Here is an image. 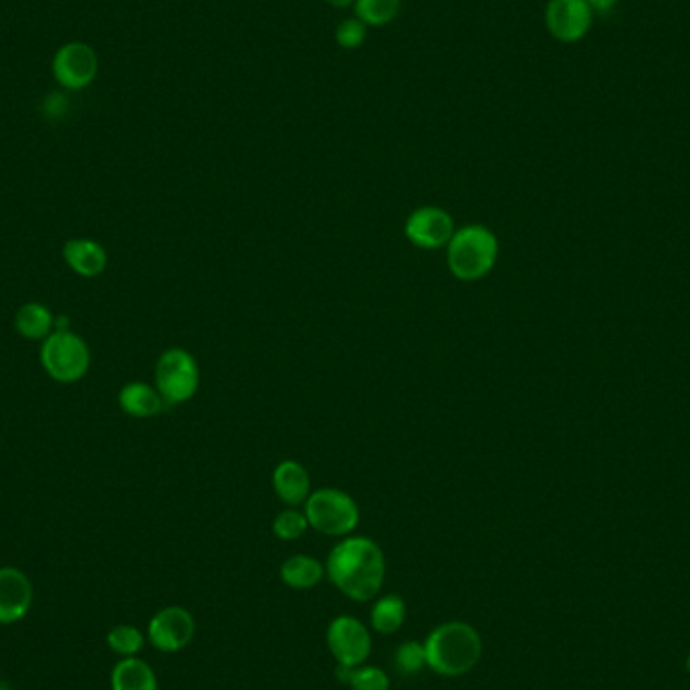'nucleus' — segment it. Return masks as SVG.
<instances>
[{
    "instance_id": "f257e3e1",
    "label": "nucleus",
    "mask_w": 690,
    "mask_h": 690,
    "mask_svg": "<svg viewBox=\"0 0 690 690\" xmlns=\"http://www.w3.org/2000/svg\"><path fill=\"white\" fill-rule=\"evenodd\" d=\"M325 576L353 602H369L380 593L386 560L380 545L369 537L348 536L329 551Z\"/></svg>"
},
{
    "instance_id": "f03ea898",
    "label": "nucleus",
    "mask_w": 690,
    "mask_h": 690,
    "mask_svg": "<svg viewBox=\"0 0 690 690\" xmlns=\"http://www.w3.org/2000/svg\"><path fill=\"white\" fill-rule=\"evenodd\" d=\"M426 666L440 677H463L482 656L480 635L466 622H447L424 640Z\"/></svg>"
},
{
    "instance_id": "7ed1b4c3",
    "label": "nucleus",
    "mask_w": 690,
    "mask_h": 690,
    "mask_svg": "<svg viewBox=\"0 0 690 690\" xmlns=\"http://www.w3.org/2000/svg\"><path fill=\"white\" fill-rule=\"evenodd\" d=\"M497 259L499 239L489 226H461L447 244V263L459 281H480L493 271Z\"/></svg>"
},
{
    "instance_id": "20e7f679",
    "label": "nucleus",
    "mask_w": 690,
    "mask_h": 690,
    "mask_svg": "<svg viewBox=\"0 0 690 690\" xmlns=\"http://www.w3.org/2000/svg\"><path fill=\"white\" fill-rule=\"evenodd\" d=\"M89 364V346L70 329H55L49 338L42 339L41 366L51 380L75 384L85 378Z\"/></svg>"
},
{
    "instance_id": "39448f33",
    "label": "nucleus",
    "mask_w": 690,
    "mask_h": 690,
    "mask_svg": "<svg viewBox=\"0 0 690 690\" xmlns=\"http://www.w3.org/2000/svg\"><path fill=\"white\" fill-rule=\"evenodd\" d=\"M310 527L329 537H348L360 523V507L352 494L341 489H317L305 501Z\"/></svg>"
},
{
    "instance_id": "423d86ee",
    "label": "nucleus",
    "mask_w": 690,
    "mask_h": 690,
    "mask_svg": "<svg viewBox=\"0 0 690 690\" xmlns=\"http://www.w3.org/2000/svg\"><path fill=\"white\" fill-rule=\"evenodd\" d=\"M155 388L166 406L190 402L200 388V367L195 355L183 348H170L155 362Z\"/></svg>"
},
{
    "instance_id": "0eeeda50",
    "label": "nucleus",
    "mask_w": 690,
    "mask_h": 690,
    "mask_svg": "<svg viewBox=\"0 0 690 690\" xmlns=\"http://www.w3.org/2000/svg\"><path fill=\"white\" fill-rule=\"evenodd\" d=\"M99 71L98 53L84 41L65 42L53 57V77L70 91H79L96 81Z\"/></svg>"
},
{
    "instance_id": "6e6552de",
    "label": "nucleus",
    "mask_w": 690,
    "mask_h": 690,
    "mask_svg": "<svg viewBox=\"0 0 690 690\" xmlns=\"http://www.w3.org/2000/svg\"><path fill=\"white\" fill-rule=\"evenodd\" d=\"M327 649L341 666H360L372 652V636L362 622L353 616H338L327 626Z\"/></svg>"
},
{
    "instance_id": "1a4fd4ad",
    "label": "nucleus",
    "mask_w": 690,
    "mask_h": 690,
    "mask_svg": "<svg viewBox=\"0 0 690 690\" xmlns=\"http://www.w3.org/2000/svg\"><path fill=\"white\" fill-rule=\"evenodd\" d=\"M197 635L195 616L183 606L162 607L148 624V640L160 652H180Z\"/></svg>"
},
{
    "instance_id": "9d476101",
    "label": "nucleus",
    "mask_w": 690,
    "mask_h": 690,
    "mask_svg": "<svg viewBox=\"0 0 690 690\" xmlns=\"http://www.w3.org/2000/svg\"><path fill=\"white\" fill-rule=\"evenodd\" d=\"M593 11L588 0H550L545 7V27L560 42H578L590 33Z\"/></svg>"
},
{
    "instance_id": "9b49d317",
    "label": "nucleus",
    "mask_w": 690,
    "mask_h": 690,
    "mask_svg": "<svg viewBox=\"0 0 690 690\" xmlns=\"http://www.w3.org/2000/svg\"><path fill=\"white\" fill-rule=\"evenodd\" d=\"M454 221L451 214L438 206H423L412 212L404 225L406 239L424 251H437L447 247L454 235Z\"/></svg>"
},
{
    "instance_id": "f8f14e48",
    "label": "nucleus",
    "mask_w": 690,
    "mask_h": 690,
    "mask_svg": "<svg viewBox=\"0 0 690 690\" xmlns=\"http://www.w3.org/2000/svg\"><path fill=\"white\" fill-rule=\"evenodd\" d=\"M33 606V584L16 567H0V624L23 620Z\"/></svg>"
},
{
    "instance_id": "ddd939ff",
    "label": "nucleus",
    "mask_w": 690,
    "mask_h": 690,
    "mask_svg": "<svg viewBox=\"0 0 690 690\" xmlns=\"http://www.w3.org/2000/svg\"><path fill=\"white\" fill-rule=\"evenodd\" d=\"M273 491L283 503L297 507L310 499L311 479L308 468L297 461H281L273 471Z\"/></svg>"
},
{
    "instance_id": "4468645a",
    "label": "nucleus",
    "mask_w": 690,
    "mask_h": 690,
    "mask_svg": "<svg viewBox=\"0 0 690 690\" xmlns=\"http://www.w3.org/2000/svg\"><path fill=\"white\" fill-rule=\"evenodd\" d=\"M63 259L73 273L93 279L108 267V253L98 240L71 239L63 247Z\"/></svg>"
},
{
    "instance_id": "2eb2a0df",
    "label": "nucleus",
    "mask_w": 690,
    "mask_h": 690,
    "mask_svg": "<svg viewBox=\"0 0 690 690\" xmlns=\"http://www.w3.org/2000/svg\"><path fill=\"white\" fill-rule=\"evenodd\" d=\"M120 409L131 418H154L162 410L166 409V402L158 388L146 381H129L117 396Z\"/></svg>"
},
{
    "instance_id": "dca6fc26",
    "label": "nucleus",
    "mask_w": 690,
    "mask_h": 690,
    "mask_svg": "<svg viewBox=\"0 0 690 690\" xmlns=\"http://www.w3.org/2000/svg\"><path fill=\"white\" fill-rule=\"evenodd\" d=\"M325 578V565L311 555H291L281 565V581L291 590H311Z\"/></svg>"
},
{
    "instance_id": "f3484780",
    "label": "nucleus",
    "mask_w": 690,
    "mask_h": 690,
    "mask_svg": "<svg viewBox=\"0 0 690 690\" xmlns=\"http://www.w3.org/2000/svg\"><path fill=\"white\" fill-rule=\"evenodd\" d=\"M112 690H158L154 668L138 656L122 658L113 666Z\"/></svg>"
},
{
    "instance_id": "a211bd4d",
    "label": "nucleus",
    "mask_w": 690,
    "mask_h": 690,
    "mask_svg": "<svg viewBox=\"0 0 690 690\" xmlns=\"http://www.w3.org/2000/svg\"><path fill=\"white\" fill-rule=\"evenodd\" d=\"M14 329L25 339H47L55 331V315L42 303L30 301L25 303L14 315Z\"/></svg>"
},
{
    "instance_id": "6ab92c4d",
    "label": "nucleus",
    "mask_w": 690,
    "mask_h": 690,
    "mask_svg": "<svg viewBox=\"0 0 690 690\" xmlns=\"http://www.w3.org/2000/svg\"><path fill=\"white\" fill-rule=\"evenodd\" d=\"M372 628L378 635H394L406 622V602L400 595H384L369 612Z\"/></svg>"
},
{
    "instance_id": "aec40b11",
    "label": "nucleus",
    "mask_w": 690,
    "mask_h": 690,
    "mask_svg": "<svg viewBox=\"0 0 690 690\" xmlns=\"http://www.w3.org/2000/svg\"><path fill=\"white\" fill-rule=\"evenodd\" d=\"M339 682L350 685L352 690H390V677L378 666H341L338 664Z\"/></svg>"
},
{
    "instance_id": "412c9836",
    "label": "nucleus",
    "mask_w": 690,
    "mask_h": 690,
    "mask_svg": "<svg viewBox=\"0 0 690 690\" xmlns=\"http://www.w3.org/2000/svg\"><path fill=\"white\" fill-rule=\"evenodd\" d=\"M402 11V0H355L353 16L360 18L367 28L386 27L398 18Z\"/></svg>"
},
{
    "instance_id": "4be33fe9",
    "label": "nucleus",
    "mask_w": 690,
    "mask_h": 690,
    "mask_svg": "<svg viewBox=\"0 0 690 690\" xmlns=\"http://www.w3.org/2000/svg\"><path fill=\"white\" fill-rule=\"evenodd\" d=\"M108 647L120 654L122 658H129V656H136L143 644H146V636L141 635L140 628L131 626V624H120V626H113L112 630L108 632Z\"/></svg>"
},
{
    "instance_id": "5701e85b",
    "label": "nucleus",
    "mask_w": 690,
    "mask_h": 690,
    "mask_svg": "<svg viewBox=\"0 0 690 690\" xmlns=\"http://www.w3.org/2000/svg\"><path fill=\"white\" fill-rule=\"evenodd\" d=\"M310 522L305 517V511H297V509H285L281 511L275 522H273V534L281 541H296L308 534Z\"/></svg>"
},
{
    "instance_id": "b1692460",
    "label": "nucleus",
    "mask_w": 690,
    "mask_h": 690,
    "mask_svg": "<svg viewBox=\"0 0 690 690\" xmlns=\"http://www.w3.org/2000/svg\"><path fill=\"white\" fill-rule=\"evenodd\" d=\"M396 668L400 675H418L426 668V650H424V642H416V640H409L404 644H400L396 650Z\"/></svg>"
},
{
    "instance_id": "393cba45",
    "label": "nucleus",
    "mask_w": 690,
    "mask_h": 690,
    "mask_svg": "<svg viewBox=\"0 0 690 690\" xmlns=\"http://www.w3.org/2000/svg\"><path fill=\"white\" fill-rule=\"evenodd\" d=\"M334 37H336L339 49H343V51H355V49L364 47V42H366L367 39V27L360 18L348 16V18H343V21H339Z\"/></svg>"
},
{
    "instance_id": "a878e982",
    "label": "nucleus",
    "mask_w": 690,
    "mask_h": 690,
    "mask_svg": "<svg viewBox=\"0 0 690 690\" xmlns=\"http://www.w3.org/2000/svg\"><path fill=\"white\" fill-rule=\"evenodd\" d=\"M45 110L49 113L61 115V113H65V110H67V99L63 98L61 93H53L51 98L45 101Z\"/></svg>"
},
{
    "instance_id": "bb28decb",
    "label": "nucleus",
    "mask_w": 690,
    "mask_h": 690,
    "mask_svg": "<svg viewBox=\"0 0 690 690\" xmlns=\"http://www.w3.org/2000/svg\"><path fill=\"white\" fill-rule=\"evenodd\" d=\"M620 0H588L593 13H610Z\"/></svg>"
},
{
    "instance_id": "cd10ccee",
    "label": "nucleus",
    "mask_w": 690,
    "mask_h": 690,
    "mask_svg": "<svg viewBox=\"0 0 690 690\" xmlns=\"http://www.w3.org/2000/svg\"><path fill=\"white\" fill-rule=\"evenodd\" d=\"M324 2H327L329 7H334V9H348V7H353L355 0H324Z\"/></svg>"
},
{
    "instance_id": "c85d7f7f",
    "label": "nucleus",
    "mask_w": 690,
    "mask_h": 690,
    "mask_svg": "<svg viewBox=\"0 0 690 690\" xmlns=\"http://www.w3.org/2000/svg\"><path fill=\"white\" fill-rule=\"evenodd\" d=\"M687 670H689V675H690V656L689 658H687Z\"/></svg>"
}]
</instances>
